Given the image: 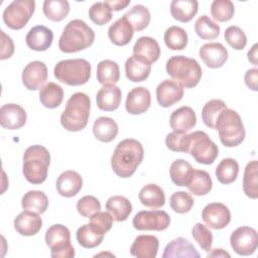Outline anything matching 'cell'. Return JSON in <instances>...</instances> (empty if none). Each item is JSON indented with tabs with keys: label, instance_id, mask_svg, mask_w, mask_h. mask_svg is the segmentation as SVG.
Listing matches in <instances>:
<instances>
[{
	"label": "cell",
	"instance_id": "cell-11",
	"mask_svg": "<svg viewBox=\"0 0 258 258\" xmlns=\"http://www.w3.org/2000/svg\"><path fill=\"white\" fill-rule=\"evenodd\" d=\"M170 224V217L164 211H140L132 221L139 231H164Z\"/></svg>",
	"mask_w": 258,
	"mask_h": 258
},
{
	"label": "cell",
	"instance_id": "cell-49",
	"mask_svg": "<svg viewBox=\"0 0 258 258\" xmlns=\"http://www.w3.org/2000/svg\"><path fill=\"white\" fill-rule=\"evenodd\" d=\"M224 37L227 43L236 50H242L247 44V36L239 26H229L225 30Z\"/></svg>",
	"mask_w": 258,
	"mask_h": 258
},
{
	"label": "cell",
	"instance_id": "cell-17",
	"mask_svg": "<svg viewBox=\"0 0 258 258\" xmlns=\"http://www.w3.org/2000/svg\"><path fill=\"white\" fill-rule=\"evenodd\" d=\"M200 57L208 68L219 69L228 59V50L220 42H210L202 45L199 51Z\"/></svg>",
	"mask_w": 258,
	"mask_h": 258
},
{
	"label": "cell",
	"instance_id": "cell-22",
	"mask_svg": "<svg viewBox=\"0 0 258 258\" xmlns=\"http://www.w3.org/2000/svg\"><path fill=\"white\" fill-rule=\"evenodd\" d=\"M122 99L121 89L115 85L103 86L97 93L96 103L100 110L112 112L118 109Z\"/></svg>",
	"mask_w": 258,
	"mask_h": 258
},
{
	"label": "cell",
	"instance_id": "cell-45",
	"mask_svg": "<svg viewBox=\"0 0 258 258\" xmlns=\"http://www.w3.org/2000/svg\"><path fill=\"white\" fill-rule=\"evenodd\" d=\"M195 31L202 39L212 40L219 36L220 26L208 15H202L195 23Z\"/></svg>",
	"mask_w": 258,
	"mask_h": 258
},
{
	"label": "cell",
	"instance_id": "cell-58",
	"mask_svg": "<svg viewBox=\"0 0 258 258\" xmlns=\"http://www.w3.org/2000/svg\"><path fill=\"white\" fill-rule=\"evenodd\" d=\"M257 46L258 44L255 43L251 49L248 51V59L250 62H252L254 66H257Z\"/></svg>",
	"mask_w": 258,
	"mask_h": 258
},
{
	"label": "cell",
	"instance_id": "cell-26",
	"mask_svg": "<svg viewBox=\"0 0 258 258\" xmlns=\"http://www.w3.org/2000/svg\"><path fill=\"white\" fill-rule=\"evenodd\" d=\"M133 34L134 29L124 15L111 24L108 29V36L110 40L118 46L128 44L131 41Z\"/></svg>",
	"mask_w": 258,
	"mask_h": 258
},
{
	"label": "cell",
	"instance_id": "cell-56",
	"mask_svg": "<svg viewBox=\"0 0 258 258\" xmlns=\"http://www.w3.org/2000/svg\"><path fill=\"white\" fill-rule=\"evenodd\" d=\"M113 11H120L130 4V0H110L105 1Z\"/></svg>",
	"mask_w": 258,
	"mask_h": 258
},
{
	"label": "cell",
	"instance_id": "cell-24",
	"mask_svg": "<svg viewBox=\"0 0 258 258\" xmlns=\"http://www.w3.org/2000/svg\"><path fill=\"white\" fill-rule=\"evenodd\" d=\"M14 229L22 236H33L42 227V220L38 214L31 211H23L14 219Z\"/></svg>",
	"mask_w": 258,
	"mask_h": 258
},
{
	"label": "cell",
	"instance_id": "cell-25",
	"mask_svg": "<svg viewBox=\"0 0 258 258\" xmlns=\"http://www.w3.org/2000/svg\"><path fill=\"white\" fill-rule=\"evenodd\" d=\"M159 247L158 239L152 235H139L130 248V254L137 258H155Z\"/></svg>",
	"mask_w": 258,
	"mask_h": 258
},
{
	"label": "cell",
	"instance_id": "cell-36",
	"mask_svg": "<svg viewBox=\"0 0 258 258\" xmlns=\"http://www.w3.org/2000/svg\"><path fill=\"white\" fill-rule=\"evenodd\" d=\"M120 79V70L116 61L101 60L97 66V81L103 85H115Z\"/></svg>",
	"mask_w": 258,
	"mask_h": 258
},
{
	"label": "cell",
	"instance_id": "cell-35",
	"mask_svg": "<svg viewBox=\"0 0 258 258\" xmlns=\"http://www.w3.org/2000/svg\"><path fill=\"white\" fill-rule=\"evenodd\" d=\"M63 100L62 88L52 82H49L41 87L39 91L40 103L48 109H54L58 107Z\"/></svg>",
	"mask_w": 258,
	"mask_h": 258
},
{
	"label": "cell",
	"instance_id": "cell-31",
	"mask_svg": "<svg viewBox=\"0 0 258 258\" xmlns=\"http://www.w3.org/2000/svg\"><path fill=\"white\" fill-rule=\"evenodd\" d=\"M104 235L105 233L96 226L92 224H85L78 229L76 236L79 244L82 247L92 249L102 243Z\"/></svg>",
	"mask_w": 258,
	"mask_h": 258
},
{
	"label": "cell",
	"instance_id": "cell-37",
	"mask_svg": "<svg viewBox=\"0 0 258 258\" xmlns=\"http://www.w3.org/2000/svg\"><path fill=\"white\" fill-rule=\"evenodd\" d=\"M21 206L24 210L43 214L48 208V198L41 190H29L22 197Z\"/></svg>",
	"mask_w": 258,
	"mask_h": 258
},
{
	"label": "cell",
	"instance_id": "cell-42",
	"mask_svg": "<svg viewBox=\"0 0 258 258\" xmlns=\"http://www.w3.org/2000/svg\"><path fill=\"white\" fill-rule=\"evenodd\" d=\"M165 45L171 50H182L186 47L188 36L186 31L176 25L168 27L163 36Z\"/></svg>",
	"mask_w": 258,
	"mask_h": 258
},
{
	"label": "cell",
	"instance_id": "cell-33",
	"mask_svg": "<svg viewBox=\"0 0 258 258\" xmlns=\"http://www.w3.org/2000/svg\"><path fill=\"white\" fill-rule=\"evenodd\" d=\"M106 210L111 214L114 221H126L132 212L130 201L122 196H113L106 202Z\"/></svg>",
	"mask_w": 258,
	"mask_h": 258
},
{
	"label": "cell",
	"instance_id": "cell-6",
	"mask_svg": "<svg viewBox=\"0 0 258 258\" xmlns=\"http://www.w3.org/2000/svg\"><path fill=\"white\" fill-rule=\"evenodd\" d=\"M181 152L189 153L197 162L209 165L218 157L219 148L206 132L195 131L183 135Z\"/></svg>",
	"mask_w": 258,
	"mask_h": 258
},
{
	"label": "cell",
	"instance_id": "cell-1",
	"mask_svg": "<svg viewBox=\"0 0 258 258\" xmlns=\"http://www.w3.org/2000/svg\"><path fill=\"white\" fill-rule=\"evenodd\" d=\"M144 149L142 144L133 138L120 141L111 157L113 171L122 178L130 177L134 174L139 164L142 162Z\"/></svg>",
	"mask_w": 258,
	"mask_h": 258
},
{
	"label": "cell",
	"instance_id": "cell-4",
	"mask_svg": "<svg viewBox=\"0 0 258 258\" xmlns=\"http://www.w3.org/2000/svg\"><path fill=\"white\" fill-rule=\"evenodd\" d=\"M50 154L42 145H31L23 154L22 172L26 180L32 184H40L47 177Z\"/></svg>",
	"mask_w": 258,
	"mask_h": 258
},
{
	"label": "cell",
	"instance_id": "cell-41",
	"mask_svg": "<svg viewBox=\"0 0 258 258\" xmlns=\"http://www.w3.org/2000/svg\"><path fill=\"white\" fill-rule=\"evenodd\" d=\"M45 17L51 21L63 20L70 12V3L67 0H45L42 5Z\"/></svg>",
	"mask_w": 258,
	"mask_h": 258
},
{
	"label": "cell",
	"instance_id": "cell-20",
	"mask_svg": "<svg viewBox=\"0 0 258 258\" xmlns=\"http://www.w3.org/2000/svg\"><path fill=\"white\" fill-rule=\"evenodd\" d=\"M53 39L51 29L44 25L33 26L26 34L25 41L27 46L35 51H44L50 47Z\"/></svg>",
	"mask_w": 258,
	"mask_h": 258
},
{
	"label": "cell",
	"instance_id": "cell-39",
	"mask_svg": "<svg viewBox=\"0 0 258 258\" xmlns=\"http://www.w3.org/2000/svg\"><path fill=\"white\" fill-rule=\"evenodd\" d=\"M192 166L184 159H175L169 168V174L172 182L178 186H186L191 172Z\"/></svg>",
	"mask_w": 258,
	"mask_h": 258
},
{
	"label": "cell",
	"instance_id": "cell-3",
	"mask_svg": "<svg viewBox=\"0 0 258 258\" xmlns=\"http://www.w3.org/2000/svg\"><path fill=\"white\" fill-rule=\"evenodd\" d=\"M91 100L85 93L73 94L66 104V108L60 115L61 126L71 132L83 130L89 121Z\"/></svg>",
	"mask_w": 258,
	"mask_h": 258
},
{
	"label": "cell",
	"instance_id": "cell-7",
	"mask_svg": "<svg viewBox=\"0 0 258 258\" xmlns=\"http://www.w3.org/2000/svg\"><path fill=\"white\" fill-rule=\"evenodd\" d=\"M215 129L218 130L219 138L226 147H235L245 139V128L240 115L227 108L218 117Z\"/></svg>",
	"mask_w": 258,
	"mask_h": 258
},
{
	"label": "cell",
	"instance_id": "cell-16",
	"mask_svg": "<svg viewBox=\"0 0 258 258\" xmlns=\"http://www.w3.org/2000/svg\"><path fill=\"white\" fill-rule=\"evenodd\" d=\"M183 88L173 80H164L156 88V99L163 108L179 102L183 97Z\"/></svg>",
	"mask_w": 258,
	"mask_h": 258
},
{
	"label": "cell",
	"instance_id": "cell-12",
	"mask_svg": "<svg viewBox=\"0 0 258 258\" xmlns=\"http://www.w3.org/2000/svg\"><path fill=\"white\" fill-rule=\"evenodd\" d=\"M232 249L241 256L252 255L258 246L257 231L251 227L243 226L237 228L230 237Z\"/></svg>",
	"mask_w": 258,
	"mask_h": 258
},
{
	"label": "cell",
	"instance_id": "cell-21",
	"mask_svg": "<svg viewBox=\"0 0 258 258\" xmlns=\"http://www.w3.org/2000/svg\"><path fill=\"white\" fill-rule=\"evenodd\" d=\"M171 129L176 133H185L197 124V116L192 108L182 106L174 110L169 118Z\"/></svg>",
	"mask_w": 258,
	"mask_h": 258
},
{
	"label": "cell",
	"instance_id": "cell-44",
	"mask_svg": "<svg viewBox=\"0 0 258 258\" xmlns=\"http://www.w3.org/2000/svg\"><path fill=\"white\" fill-rule=\"evenodd\" d=\"M124 16L130 22L135 31L145 29L150 22V12L148 8L140 4L133 6L124 14Z\"/></svg>",
	"mask_w": 258,
	"mask_h": 258
},
{
	"label": "cell",
	"instance_id": "cell-19",
	"mask_svg": "<svg viewBox=\"0 0 258 258\" xmlns=\"http://www.w3.org/2000/svg\"><path fill=\"white\" fill-rule=\"evenodd\" d=\"M151 72V63L143 56L133 54L125 62L126 78L133 82L139 83L145 81Z\"/></svg>",
	"mask_w": 258,
	"mask_h": 258
},
{
	"label": "cell",
	"instance_id": "cell-43",
	"mask_svg": "<svg viewBox=\"0 0 258 258\" xmlns=\"http://www.w3.org/2000/svg\"><path fill=\"white\" fill-rule=\"evenodd\" d=\"M227 108L226 103L220 99H213L207 102L202 109V119L205 125L215 129L218 117Z\"/></svg>",
	"mask_w": 258,
	"mask_h": 258
},
{
	"label": "cell",
	"instance_id": "cell-46",
	"mask_svg": "<svg viewBox=\"0 0 258 258\" xmlns=\"http://www.w3.org/2000/svg\"><path fill=\"white\" fill-rule=\"evenodd\" d=\"M235 7L230 0H215L211 5V14L219 22H227L234 16Z\"/></svg>",
	"mask_w": 258,
	"mask_h": 258
},
{
	"label": "cell",
	"instance_id": "cell-15",
	"mask_svg": "<svg viewBox=\"0 0 258 258\" xmlns=\"http://www.w3.org/2000/svg\"><path fill=\"white\" fill-rule=\"evenodd\" d=\"M27 115L25 110L17 104H5L0 109V124L8 130H16L26 123Z\"/></svg>",
	"mask_w": 258,
	"mask_h": 258
},
{
	"label": "cell",
	"instance_id": "cell-23",
	"mask_svg": "<svg viewBox=\"0 0 258 258\" xmlns=\"http://www.w3.org/2000/svg\"><path fill=\"white\" fill-rule=\"evenodd\" d=\"M83 178L81 174L74 170H66L56 179V190L64 198H72L82 189Z\"/></svg>",
	"mask_w": 258,
	"mask_h": 258
},
{
	"label": "cell",
	"instance_id": "cell-52",
	"mask_svg": "<svg viewBox=\"0 0 258 258\" xmlns=\"http://www.w3.org/2000/svg\"><path fill=\"white\" fill-rule=\"evenodd\" d=\"M90 224L107 233L113 226V217L109 212H98L90 217Z\"/></svg>",
	"mask_w": 258,
	"mask_h": 258
},
{
	"label": "cell",
	"instance_id": "cell-47",
	"mask_svg": "<svg viewBox=\"0 0 258 258\" xmlns=\"http://www.w3.org/2000/svg\"><path fill=\"white\" fill-rule=\"evenodd\" d=\"M90 19L97 25H105L112 19V9L106 2H96L89 9Z\"/></svg>",
	"mask_w": 258,
	"mask_h": 258
},
{
	"label": "cell",
	"instance_id": "cell-10",
	"mask_svg": "<svg viewBox=\"0 0 258 258\" xmlns=\"http://www.w3.org/2000/svg\"><path fill=\"white\" fill-rule=\"evenodd\" d=\"M34 10V0H14L4 9L3 21L11 29H22L33 15Z\"/></svg>",
	"mask_w": 258,
	"mask_h": 258
},
{
	"label": "cell",
	"instance_id": "cell-50",
	"mask_svg": "<svg viewBox=\"0 0 258 258\" xmlns=\"http://www.w3.org/2000/svg\"><path fill=\"white\" fill-rule=\"evenodd\" d=\"M191 236L203 250L206 252L211 250L213 244V233L207 226L202 223H197L191 229Z\"/></svg>",
	"mask_w": 258,
	"mask_h": 258
},
{
	"label": "cell",
	"instance_id": "cell-14",
	"mask_svg": "<svg viewBox=\"0 0 258 258\" xmlns=\"http://www.w3.org/2000/svg\"><path fill=\"white\" fill-rule=\"evenodd\" d=\"M47 68L43 61L34 60L26 64L22 72V83L27 90L36 91L44 86L47 80Z\"/></svg>",
	"mask_w": 258,
	"mask_h": 258
},
{
	"label": "cell",
	"instance_id": "cell-51",
	"mask_svg": "<svg viewBox=\"0 0 258 258\" xmlns=\"http://www.w3.org/2000/svg\"><path fill=\"white\" fill-rule=\"evenodd\" d=\"M77 210L81 216L90 218L94 214L100 212L101 203L94 196H85L78 201Z\"/></svg>",
	"mask_w": 258,
	"mask_h": 258
},
{
	"label": "cell",
	"instance_id": "cell-29",
	"mask_svg": "<svg viewBox=\"0 0 258 258\" xmlns=\"http://www.w3.org/2000/svg\"><path fill=\"white\" fill-rule=\"evenodd\" d=\"M199 10V3L196 0H173L170 3L171 16L182 23L190 21Z\"/></svg>",
	"mask_w": 258,
	"mask_h": 258
},
{
	"label": "cell",
	"instance_id": "cell-57",
	"mask_svg": "<svg viewBox=\"0 0 258 258\" xmlns=\"http://www.w3.org/2000/svg\"><path fill=\"white\" fill-rule=\"evenodd\" d=\"M207 257L208 258H210V257H231V255L224 249L217 248V249H211L210 253L207 255Z\"/></svg>",
	"mask_w": 258,
	"mask_h": 258
},
{
	"label": "cell",
	"instance_id": "cell-55",
	"mask_svg": "<svg viewBox=\"0 0 258 258\" xmlns=\"http://www.w3.org/2000/svg\"><path fill=\"white\" fill-rule=\"evenodd\" d=\"M245 84L246 86L251 89L252 91H257L258 90V85H257V80H258V70L256 68L250 69L245 73Z\"/></svg>",
	"mask_w": 258,
	"mask_h": 258
},
{
	"label": "cell",
	"instance_id": "cell-27",
	"mask_svg": "<svg viewBox=\"0 0 258 258\" xmlns=\"http://www.w3.org/2000/svg\"><path fill=\"white\" fill-rule=\"evenodd\" d=\"M201 255L195 248V246L187 240L181 237L175 238L170 241L164 248L162 254L163 258L173 257H187V258H199Z\"/></svg>",
	"mask_w": 258,
	"mask_h": 258
},
{
	"label": "cell",
	"instance_id": "cell-32",
	"mask_svg": "<svg viewBox=\"0 0 258 258\" xmlns=\"http://www.w3.org/2000/svg\"><path fill=\"white\" fill-rule=\"evenodd\" d=\"M133 54L141 55L150 63H153L160 56V47L154 38L150 36H141L136 40L133 46Z\"/></svg>",
	"mask_w": 258,
	"mask_h": 258
},
{
	"label": "cell",
	"instance_id": "cell-13",
	"mask_svg": "<svg viewBox=\"0 0 258 258\" xmlns=\"http://www.w3.org/2000/svg\"><path fill=\"white\" fill-rule=\"evenodd\" d=\"M202 218L210 228L221 230L227 227L231 222V213L229 208L224 204L211 203L204 208Z\"/></svg>",
	"mask_w": 258,
	"mask_h": 258
},
{
	"label": "cell",
	"instance_id": "cell-8",
	"mask_svg": "<svg viewBox=\"0 0 258 258\" xmlns=\"http://www.w3.org/2000/svg\"><path fill=\"white\" fill-rule=\"evenodd\" d=\"M91 63L85 58L62 59L58 61L53 70L57 81L69 86H81L91 78Z\"/></svg>",
	"mask_w": 258,
	"mask_h": 258
},
{
	"label": "cell",
	"instance_id": "cell-2",
	"mask_svg": "<svg viewBox=\"0 0 258 258\" xmlns=\"http://www.w3.org/2000/svg\"><path fill=\"white\" fill-rule=\"evenodd\" d=\"M95 40L94 30L81 19L70 21L63 28L58 40V48L66 53L86 49Z\"/></svg>",
	"mask_w": 258,
	"mask_h": 258
},
{
	"label": "cell",
	"instance_id": "cell-9",
	"mask_svg": "<svg viewBox=\"0 0 258 258\" xmlns=\"http://www.w3.org/2000/svg\"><path fill=\"white\" fill-rule=\"evenodd\" d=\"M45 243L50 248L52 258H73L75 256L70 230L61 224L52 225L47 229Z\"/></svg>",
	"mask_w": 258,
	"mask_h": 258
},
{
	"label": "cell",
	"instance_id": "cell-30",
	"mask_svg": "<svg viewBox=\"0 0 258 258\" xmlns=\"http://www.w3.org/2000/svg\"><path fill=\"white\" fill-rule=\"evenodd\" d=\"M94 136L101 142H111L118 134V125L110 117H99L93 125Z\"/></svg>",
	"mask_w": 258,
	"mask_h": 258
},
{
	"label": "cell",
	"instance_id": "cell-28",
	"mask_svg": "<svg viewBox=\"0 0 258 258\" xmlns=\"http://www.w3.org/2000/svg\"><path fill=\"white\" fill-rule=\"evenodd\" d=\"M138 198L143 206L153 210L161 208L165 203L163 189L155 183H148L144 185L140 189Z\"/></svg>",
	"mask_w": 258,
	"mask_h": 258
},
{
	"label": "cell",
	"instance_id": "cell-38",
	"mask_svg": "<svg viewBox=\"0 0 258 258\" xmlns=\"http://www.w3.org/2000/svg\"><path fill=\"white\" fill-rule=\"evenodd\" d=\"M243 190L250 199L258 198V163L257 160L250 161L244 171Z\"/></svg>",
	"mask_w": 258,
	"mask_h": 258
},
{
	"label": "cell",
	"instance_id": "cell-53",
	"mask_svg": "<svg viewBox=\"0 0 258 258\" xmlns=\"http://www.w3.org/2000/svg\"><path fill=\"white\" fill-rule=\"evenodd\" d=\"M184 133H176L170 132L165 137V145L166 147L174 152H181V144Z\"/></svg>",
	"mask_w": 258,
	"mask_h": 258
},
{
	"label": "cell",
	"instance_id": "cell-40",
	"mask_svg": "<svg viewBox=\"0 0 258 258\" xmlns=\"http://www.w3.org/2000/svg\"><path fill=\"white\" fill-rule=\"evenodd\" d=\"M239 173V164L234 158H224L216 168L217 179L223 184L234 182Z\"/></svg>",
	"mask_w": 258,
	"mask_h": 258
},
{
	"label": "cell",
	"instance_id": "cell-5",
	"mask_svg": "<svg viewBox=\"0 0 258 258\" xmlns=\"http://www.w3.org/2000/svg\"><path fill=\"white\" fill-rule=\"evenodd\" d=\"M166 73L182 88H194L202 79V68L195 59L184 55H174L165 64Z\"/></svg>",
	"mask_w": 258,
	"mask_h": 258
},
{
	"label": "cell",
	"instance_id": "cell-54",
	"mask_svg": "<svg viewBox=\"0 0 258 258\" xmlns=\"http://www.w3.org/2000/svg\"><path fill=\"white\" fill-rule=\"evenodd\" d=\"M1 32V59H7L14 53V43L10 36L6 35L3 30Z\"/></svg>",
	"mask_w": 258,
	"mask_h": 258
},
{
	"label": "cell",
	"instance_id": "cell-48",
	"mask_svg": "<svg viewBox=\"0 0 258 258\" xmlns=\"http://www.w3.org/2000/svg\"><path fill=\"white\" fill-rule=\"evenodd\" d=\"M194 204L195 201L191 195L185 191H175L169 199L170 208L177 214L188 213L191 210Z\"/></svg>",
	"mask_w": 258,
	"mask_h": 258
},
{
	"label": "cell",
	"instance_id": "cell-18",
	"mask_svg": "<svg viewBox=\"0 0 258 258\" xmlns=\"http://www.w3.org/2000/svg\"><path fill=\"white\" fill-rule=\"evenodd\" d=\"M151 104V95L145 87H136L132 89L126 98L125 108L131 115H140L145 113Z\"/></svg>",
	"mask_w": 258,
	"mask_h": 258
},
{
	"label": "cell",
	"instance_id": "cell-34",
	"mask_svg": "<svg viewBox=\"0 0 258 258\" xmlns=\"http://www.w3.org/2000/svg\"><path fill=\"white\" fill-rule=\"evenodd\" d=\"M186 187L195 196H205L209 194L213 187L211 175L206 170L194 168Z\"/></svg>",
	"mask_w": 258,
	"mask_h": 258
}]
</instances>
